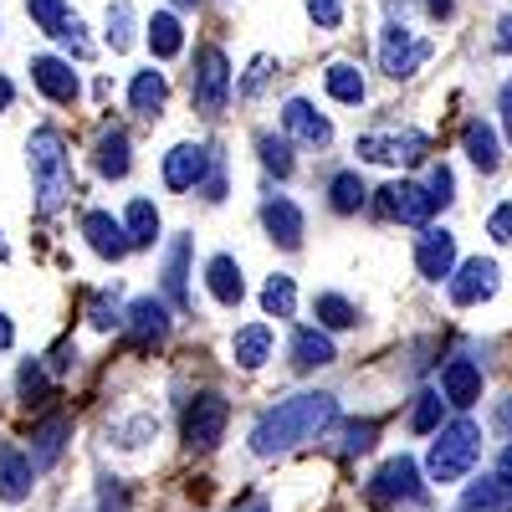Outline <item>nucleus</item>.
Listing matches in <instances>:
<instances>
[{
	"mask_svg": "<svg viewBox=\"0 0 512 512\" xmlns=\"http://www.w3.org/2000/svg\"><path fill=\"white\" fill-rule=\"evenodd\" d=\"M93 164H98L103 180H123L128 175L134 154H128V134H123V128H103L98 144H93Z\"/></svg>",
	"mask_w": 512,
	"mask_h": 512,
	"instance_id": "22",
	"label": "nucleus"
},
{
	"mask_svg": "<svg viewBox=\"0 0 512 512\" xmlns=\"http://www.w3.org/2000/svg\"><path fill=\"white\" fill-rule=\"evenodd\" d=\"M451 303L456 308H477V303H487V297L497 292V262H487V256H472V262H461L456 272H451Z\"/></svg>",
	"mask_w": 512,
	"mask_h": 512,
	"instance_id": "12",
	"label": "nucleus"
},
{
	"mask_svg": "<svg viewBox=\"0 0 512 512\" xmlns=\"http://www.w3.org/2000/svg\"><path fill=\"white\" fill-rule=\"evenodd\" d=\"M359 159L369 164H425L431 159V139L420 134V128H400V134H364L354 144Z\"/></svg>",
	"mask_w": 512,
	"mask_h": 512,
	"instance_id": "8",
	"label": "nucleus"
},
{
	"mask_svg": "<svg viewBox=\"0 0 512 512\" xmlns=\"http://www.w3.org/2000/svg\"><path fill=\"white\" fill-rule=\"evenodd\" d=\"M425 195H431V205H436V210H446V205L456 200V180H451V169H446V164H436V169H431V180H425Z\"/></svg>",
	"mask_w": 512,
	"mask_h": 512,
	"instance_id": "42",
	"label": "nucleus"
},
{
	"mask_svg": "<svg viewBox=\"0 0 512 512\" xmlns=\"http://www.w3.org/2000/svg\"><path fill=\"white\" fill-rule=\"evenodd\" d=\"M26 16L47 31V36H57L67 21H72V11H67V0H26Z\"/></svg>",
	"mask_w": 512,
	"mask_h": 512,
	"instance_id": "38",
	"label": "nucleus"
},
{
	"mask_svg": "<svg viewBox=\"0 0 512 512\" xmlns=\"http://www.w3.org/2000/svg\"><path fill=\"white\" fill-rule=\"evenodd\" d=\"M11 344H16V328H11V318H6V313H0V354H6Z\"/></svg>",
	"mask_w": 512,
	"mask_h": 512,
	"instance_id": "52",
	"label": "nucleus"
},
{
	"mask_svg": "<svg viewBox=\"0 0 512 512\" xmlns=\"http://www.w3.org/2000/svg\"><path fill=\"white\" fill-rule=\"evenodd\" d=\"M123 231H128V246L134 251H144V246H154L159 241V210H154V200H128V210H123Z\"/></svg>",
	"mask_w": 512,
	"mask_h": 512,
	"instance_id": "26",
	"label": "nucleus"
},
{
	"mask_svg": "<svg viewBox=\"0 0 512 512\" xmlns=\"http://www.w3.org/2000/svg\"><path fill=\"white\" fill-rule=\"evenodd\" d=\"M108 47L113 52L134 47V6H128V0H113L108 6Z\"/></svg>",
	"mask_w": 512,
	"mask_h": 512,
	"instance_id": "35",
	"label": "nucleus"
},
{
	"mask_svg": "<svg viewBox=\"0 0 512 512\" xmlns=\"http://www.w3.org/2000/svg\"><path fill=\"white\" fill-rule=\"evenodd\" d=\"M267 77H272V57H256V62H251V72L236 82V93H241V98H256V93L267 88Z\"/></svg>",
	"mask_w": 512,
	"mask_h": 512,
	"instance_id": "43",
	"label": "nucleus"
},
{
	"mask_svg": "<svg viewBox=\"0 0 512 512\" xmlns=\"http://www.w3.org/2000/svg\"><path fill=\"white\" fill-rule=\"evenodd\" d=\"M210 175H216V159H210L205 144H175L164 154V185L169 190H200Z\"/></svg>",
	"mask_w": 512,
	"mask_h": 512,
	"instance_id": "10",
	"label": "nucleus"
},
{
	"mask_svg": "<svg viewBox=\"0 0 512 512\" xmlns=\"http://www.w3.org/2000/svg\"><path fill=\"white\" fill-rule=\"evenodd\" d=\"M323 82H328V93H333L338 103H364V72H359L354 62H333V67L323 72Z\"/></svg>",
	"mask_w": 512,
	"mask_h": 512,
	"instance_id": "32",
	"label": "nucleus"
},
{
	"mask_svg": "<svg viewBox=\"0 0 512 512\" xmlns=\"http://www.w3.org/2000/svg\"><path fill=\"white\" fill-rule=\"evenodd\" d=\"M431 52L436 47L425 36H415L405 21H390V26H384V41H379V67L400 82V77H415L425 62H431Z\"/></svg>",
	"mask_w": 512,
	"mask_h": 512,
	"instance_id": "4",
	"label": "nucleus"
},
{
	"mask_svg": "<svg viewBox=\"0 0 512 512\" xmlns=\"http://www.w3.org/2000/svg\"><path fill=\"white\" fill-rule=\"evenodd\" d=\"M379 216H390L400 226H425V221L436 216V205H431V195H425V185L395 180V185L379 190Z\"/></svg>",
	"mask_w": 512,
	"mask_h": 512,
	"instance_id": "9",
	"label": "nucleus"
},
{
	"mask_svg": "<svg viewBox=\"0 0 512 512\" xmlns=\"http://www.w3.org/2000/svg\"><path fill=\"white\" fill-rule=\"evenodd\" d=\"M36 487V466L21 446H0V502H26Z\"/></svg>",
	"mask_w": 512,
	"mask_h": 512,
	"instance_id": "18",
	"label": "nucleus"
},
{
	"mask_svg": "<svg viewBox=\"0 0 512 512\" xmlns=\"http://www.w3.org/2000/svg\"><path fill=\"white\" fill-rule=\"evenodd\" d=\"M236 512H272V507H267L262 497H251V502H246V507H236Z\"/></svg>",
	"mask_w": 512,
	"mask_h": 512,
	"instance_id": "55",
	"label": "nucleus"
},
{
	"mask_svg": "<svg viewBox=\"0 0 512 512\" xmlns=\"http://www.w3.org/2000/svg\"><path fill=\"white\" fill-rule=\"evenodd\" d=\"M313 313H318V328H354L359 323V308L349 303V297H338V292H318L313 297Z\"/></svg>",
	"mask_w": 512,
	"mask_h": 512,
	"instance_id": "31",
	"label": "nucleus"
},
{
	"mask_svg": "<svg viewBox=\"0 0 512 512\" xmlns=\"http://www.w3.org/2000/svg\"><path fill=\"white\" fill-rule=\"evenodd\" d=\"M82 236H88V246L103 256V262H123L128 251V231H123V221H113L108 210H88V216H82Z\"/></svg>",
	"mask_w": 512,
	"mask_h": 512,
	"instance_id": "17",
	"label": "nucleus"
},
{
	"mask_svg": "<svg viewBox=\"0 0 512 512\" xmlns=\"http://www.w3.org/2000/svg\"><path fill=\"white\" fill-rule=\"evenodd\" d=\"M461 149H466V159H472L482 175H492V169L502 164V149H497V128L492 123H482V118H472L461 128Z\"/></svg>",
	"mask_w": 512,
	"mask_h": 512,
	"instance_id": "23",
	"label": "nucleus"
},
{
	"mask_svg": "<svg viewBox=\"0 0 512 512\" xmlns=\"http://www.w3.org/2000/svg\"><path fill=\"white\" fill-rule=\"evenodd\" d=\"M205 287H210V297H216L221 308H236L241 297H246V282H241L236 256H210V267H205Z\"/></svg>",
	"mask_w": 512,
	"mask_h": 512,
	"instance_id": "21",
	"label": "nucleus"
},
{
	"mask_svg": "<svg viewBox=\"0 0 512 512\" xmlns=\"http://www.w3.org/2000/svg\"><path fill=\"white\" fill-rule=\"evenodd\" d=\"M226 420H231V400L216 395V390H205L185 405V446L190 451H210V446H221L226 436Z\"/></svg>",
	"mask_w": 512,
	"mask_h": 512,
	"instance_id": "7",
	"label": "nucleus"
},
{
	"mask_svg": "<svg viewBox=\"0 0 512 512\" xmlns=\"http://www.w3.org/2000/svg\"><path fill=\"white\" fill-rule=\"evenodd\" d=\"M441 415H446V400H441V390H425V395H415V410H410V431H415V436H436V431H441Z\"/></svg>",
	"mask_w": 512,
	"mask_h": 512,
	"instance_id": "34",
	"label": "nucleus"
},
{
	"mask_svg": "<svg viewBox=\"0 0 512 512\" xmlns=\"http://www.w3.org/2000/svg\"><path fill=\"white\" fill-rule=\"evenodd\" d=\"M308 16H313L323 31H333L338 21H344V0H308Z\"/></svg>",
	"mask_w": 512,
	"mask_h": 512,
	"instance_id": "45",
	"label": "nucleus"
},
{
	"mask_svg": "<svg viewBox=\"0 0 512 512\" xmlns=\"http://www.w3.org/2000/svg\"><path fill=\"white\" fill-rule=\"evenodd\" d=\"M461 512H512V482L507 477H482V482H472L466 487V497H461Z\"/></svg>",
	"mask_w": 512,
	"mask_h": 512,
	"instance_id": "24",
	"label": "nucleus"
},
{
	"mask_svg": "<svg viewBox=\"0 0 512 512\" xmlns=\"http://www.w3.org/2000/svg\"><path fill=\"white\" fill-rule=\"evenodd\" d=\"M256 154H262V164L272 169V175H282V180L297 169V164H292V144L277 139V134H256Z\"/></svg>",
	"mask_w": 512,
	"mask_h": 512,
	"instance_id": "36",
	"label": "nucleus"
},
{
	"mask_svg": "<svg viewBox=\"0 0 512 512\" xmlns=\"http://www.w3.org/2000/svg\"><path fill=\"white\" fill-rule=\"evenodd\" d=\"M31 82L52 103H67V108L82 98V82H77V72H72L67 57H31Z\"/></svg>",
	"mask_w": 512,
	"mask_h": 512,
	"instance_id": "14",
	"label": "nucleus"
},
{
	"mask_svg": "<svg viewBox=\"0 0 512 512\" xmlns=\"http://www.w3.org/2000/svg\"><path fill=\"white\" fill-rule=\"evenodd\" d=\"M333 359H338V349H333V338L323 328H297L292 333V364L297 369H323Z\"/></svg>",
	"mask_w": 512,
	"mask_h": 512,
	"instance_id": "25",
	"label": "nucleus"
},
{
	"mask_svg": "<svg viewBox=\"0 0 512 512\" xmlns=\"http://www.w3.org/2000/svg\"><path fill=\"white\" fill-rule=\"evenodd\" d=\"M441 400L456 410H472L482 400V364L477 359H451L441 369Z\"/></svg>",
	"mask_w": 512,
	"mask_h": 512,
	"instance_id": "15",
	"label": "nucleus"
},
{
	"mask_svg": "<svg viewBox=\"0 0 512 512\" xmlns=\"http://www.w3.org/2000/svg\"><path fill=\"white\" fill-rule=\"evenodd\" d=\"M262 226H267V236H272L282 251L303 246V210H297L287 195H272V200L262 205Z\"/></svg>",
	"mask_w": 512,
	"mask_h": 512,
	"instance_id": "19",
	"label": "nucleus"
},
{
	"mask_svg": "<svg viewBox=\"0 0 512 512\" xmlns=\"http://www.w3.org/2000/svg\"><path fill=\"white\" fill-rule=\"evenodd\" d=\"M77 364V349L72 344H57V354H52V374H67Z\"/></svg>",
	"mask_w": 512,
	"mask_h": 512,
	"instance_id": "49",
	"label": "nucleus"
},
{
	"mask_svg": "<svg viewBox=\"0 0 512 512\" xmlns=\"http://www.w3.org/2000/svg\"><path fill=\"white\" fill-rule=\"evenodd\" d=\"M26 159H31V180H36V205H41V216H52V210H62V205L77 195L67 139L57 134V128H36L31 144H26Z\"/></svg>",
	"mask_w": 512,
	"mask_h": 512,
	"instance_id": "2",
	"label": "nucleus"
},
{
	"mask_svg": "<svg viewBox=\"0 0 512 512\" xmlns=\"http://www.w3.org/2000/svg\"><path fill=\"white\" fill-rule=\"evenodd\" d=\"M98 512H128V497H123V487L108 477L103 482V492H98Z\"/></svg>",
	"mask_w": 512,
	"mask_h": 512,
	"instance_id": "46",
	"label": "nucleus"
},
{
	"mask_svg": "<svg viewBox=\"0 0 512 512\" xmlns=\"http://www.w3.org/2000/svg\"><path fill=\"white\" fill-rule=\"evenodd\" d=\"M282 128H287L297 144H308V149H328L333 144V123L308 98H287L282 103Z\"/></svg>",
	"mask_w": 512,
	"mask_h": 512,
	"instance_id": "13",
	"label": "nucleus"
},
{
	"mask_svg": "<svg viewBox=\"0 0 512 512\" xmlns=\"http://www.w3.org/2000/svg\"><path fill=\"white\" fill-rule=\"evenodd\" d=\"M11 98H16V82H11V77H0V113L11 108Z\"/></svg>",
	"mask_w": 512,
	"mask_h": 512,
	"instance_id": "54",
	"label": "nucleus"
},
{
	"mask_svg": "<svg viewBox=\"0 0 512 512\" xmlns=\"http://www.w3.org/2000/svg\"><path fill=\"white\" fill-rule=\"evenodd\" d=\"M415 267H420L425 282H441V277L451 282V272H456V236L446 226H425L420 241H415Z\"/></svg>",
	"mask_w": 512,
	"mask_h": 512,
	"instance_id": "11",
	"label": "nucleus"
},
{
	"mask_svg": "<svg viewBox=\"0 0 512 512\" xmlns=\"http://www.w3.org/2000/svg\"><path fill=\"white\" fill-rule=\"evenodd\" d=\"M164 98H169V82H164V72H154V67L134 72V82H128V103H134V113L154 118V113L164 108Z\"/></svg>",
	"mask_w": 512,
	"mask_h": 512,
	"instance_id": "28",
	"label": "nucleus"
},
{
	"mask_svg": "<svg viewBox=\"0 0 512 512\" xmlns=\"http://www.w3.org/2000/svg\"><path fill=\"white\" fill-rule=\"evenodd\" d=\"M497 477H507L512 482V441L502 446V456H497Z\"/></svg>",
	"mask_w": 512,
	"mask_h": 512,
	"instance_id": "53",
	"label": "nucleus"
},
{
	"mask_svg": "<svg viewBox=\"0 0 512 512\" xmlns=\"http://www.w3.org/2000/svg\"><path fill=\"white\" fill-rule=\"evenodd\" d=\"M57 41H62V52H67V62H88L93 57V36H88V26H82L77 16L57 31Z\"/></svg>",
	"mask_w": 512,
	"mask_h": 512,
	"instance_id": "39",
	"label": "nucleus"
},
{
	"mask_svg": "<svg viewBox=\"0 0 512 512\" xmlns=\"http://www.w3.org/2000/svg\"><path fill=\"white\" fill-rule=\"evenodd\" d=\"M333 420H338V400L323 395V390H303V395L272 405L262 420L251 425V451H256V456H282V451H292V446L323 436Z\"/></svg>",
	"mask_w": 512,
	"mask_h": 512,
	"instance_id": "1",
	"label": "nucleus"
},
{
	"mask_svg": "<svg viewBox=\"0 0 512 512\" xmlns=\"http://www.w3.org/2000/svg\"><path fill=\"white\" fill-rule=\"evenodd\" d=\"M190 93H195V108H200L205 118H216V113L226 108V98H231V62H226L221 47H200Z\"/></svg>",
	"mask_w": 512,
	"mask_h": 512,
	"instance_id": "5",
	"label": "nucleus"
},
{
	"mask_svg": "<svg viewBox=\"0 0 512 512\" xmlns=\"http://www.w3.org/2000/svg\"><path fill=\"white\" fill-rule=\"evenodd\" d=\"M364 200H369V190H364V180L354 175V169H344V175L328 180V205L338 210V216H354V210H364Z\"/></svg>",
	"mask_w": 512,
	"mask_h": 512,
	"instance_id": "30",
	"label": "nucleus"
},
{
	"mask_svg": "<svg viewBox=\"0 0 512 512\" xmlns=\"http://www.w3.org/2000/svg\"><path fill=\"white\" fill-rule=\"evenodd\" d=\"M118 323V308H108V292L93 297V328H113Z\"/></svg>",
	"mask_w": 512,
	"mask_h": 512,
	"instance_id": "47",
	"label": "nucleus"
},
{
	"mask_svg": "<svg viewBox=\"0 0 512 512\" xmlns=\"http://www.w3.org/2000/svg\"><path fill=\"white\" fill-rule=\"evenodd\" d=\"M497 420H502V425H507V431H512V400H507V405L497 410Z\"/></svg>",
	"mask_w": 512,
	"mask_h": 512,
	"instance_id": "56",
	"label": "nucleus"
},
{
	"mask_svg": "<svg viewBox=\"0 0 512 512\" xmlns=\"http://www.w3.org/2000/svg\"><path fill=\"white\" fill-rule=\"evenodd\" d=\"M262 308H267V318H292V313H297V282H292L287 272H277V277L262 287Z\"/></svg>",
	"mask_w": 512,
	"mask_h": 512,
	"instance_id": "33",
	"label": "nucleus"
},
{
	"mask_svg": "<svg viewBox=\"0 0 512 512\" xmlns=\"http://www.w3.org/2000/svg\"><path fill=\"white\" fill-rule=\"evenodd\" d=\"M123 323H128V338H134V344H159V338L169 333V303L164 297H134Z\"/></svg>",
	"mask_w": 512,
	"mask_h": 512,
	"instance_id": "16",
	"label": "nucleus"
},
{
	"mask_svg": "<svg viewBox=\"0 0 512 512\" xmlns=\"http://www.w3.org/2000/svg\"><path fill=\"white\" fill-rule=\"evenodd\" d=\"M364 497H369L374 507H395V502H420V497H425L420 466H415L410 456H390V461H384L379 472L369 477Z\"/></svg>",
	"mask_w": 512,
	"mask_h": 512,
	"instance_id": "6",
	"label": "nucleus"
},
{
	"mask_svg": "<svg viewBox=\"0 0 512 512\" xmlns=\"http://www.w3.org/2000/svg\"><path fill=\"white\" fill-rule=\"evenodd\" d=\"M67 436H72V420H67V415H47V420L36 425V431H31V451H26L36 472H41V466H52V461L62 456Z\"/></svg>",
	"mask_w": 512,
	"mask_h": 512,
	"instance_id": "20",
	"label": "nucleus"
},
{
	"mask_svg": "<svg viewBox=\"0 0 512 512\" xmlns=\"http://www.w3.org/2000/svg\"><path fill=\"white\" fill-rule=\"evenodd\" d=\"M47 369H41L36 359H26L21 364V374H16V390H21V400H41V395H47Z\"/></svg>",
	"mask_w": 512,
	"mask_h": 512,
	"instance_id": "41",
	"label": "nucleus"
},
{
	"mask_svg": "<svg viewBox=\"0 0 512 512\" xmlns=\"http://www.w3.org/2000/svg\"><path fill=\"white\" fill-rule=\"evenodd\" d=\"M492 47H497V52H512V16H502V21H497V36H492Z\"/></svg>",
	"mask_w": 512,
	"mask_h": 512,
	"instance_id": "50",
	"label": "nucleus"
},
{
	"mask_svg": "<svg viewBox=\"0 0 512 512\" xmlns=\"http://www.w3.org/2000/svg\"><path fill=\"white\" fill-rule=\"evenodd\" d=\"M374 436H379V420H349V425H344V441H338V451H344V456H359V451L374 446Z\"/></svg>",
	"mask_w": 512,
	"mask_h": 512,
	"instance_id": "40",
	"label": "nucleus"
},
{
	"mask_svg": "<svg viewBox=\"0 0 512 512\" xmlns=\"http://www.w3.org/2000/svg\"><path fill=\"white\" fill-rule=\"evenodd\" d=\"M149 52H154L159 62H169V57L185 52V31H180V16H175V11H154V16H149Z\"/></svg>",
	"mask_w": 512,
	"mask_h": 512,
	"instance_id": "29",
	"label": "nucleus"
},
{
	"mask_svg": "<svg viewBox=\"0 0 512 512\" xmlns=\"http://www.w3.org/2000/svg\"><path fill=\"white\" fill-rule=\"evenodd\" d=\"M420 6H425V11H431L436 21H446V16L456 11V6H451V0H420Z\"/></svg>",
	"mask_w": 512,
	"mask_h": 512,
	"instance_id": "51",
	"label": "nucleus"
},
{
	"mask_svg": "<svg viewBox=\"0 0 512 512\" xmlns=\"http://www.w3.org/2000/svg\"><path fill=\"white\" fill-rule=\"evenodd\" d=\"M231 354H236V364H241V369H262V364L272 359V328H267V323L241 328V333L231 338Z\"/></svg>",
	"mask_w": 512,
	"mask_h": 512,
	"instance_id": "27",
	"label": "nucleus"
},
{
	"mask_svg": "<svg viewBox=\"0 0 512 512\" xmlns=\"http://www.w3.org/2000/svg\"><path fill=\"white\" fill-rule=\"evenodd\" d=\"M497 108H502V128H507V144H512V82H502V93H497Z\"/></svg>",
	"mask_w": 512,
	"mask_h": 512,
	"instance_id": "48",
	"label": "nucleus"
},
{
	"mask_svg": "<svg viewBox=\"0 0 512 512\" xmlns=\"http://www.w3.org/2000/svg\"><path fill=\"white\" fill-rule=\"evenodd\" d=\"M477 456H482V431L472 420H451L425 451V472H431V482H461L477 466Z\"/></svg>",
	"mask_w": 512,
	"mask_h": 512,
	"instance_id": "3",
	"label": "nucleus"
},
{
	"mask_svg": "<svg viewBox=\"0 0 512 512\" xmlns=\"http://www.w3.org/2000/svg\"><path fill=\"white\" fill-rule=\"evenodd\" d=\"M185 256H190V241H175L169 267H164V292L175 297V308H190V297H185Z\"/></svg>",
	"mask_w": 512,
	"mask_h": 512,
	"instance_id": "37",
	"label": "nucleus"
},
{
	"mask_svg": "<svg viewBox=\"0 0 512 512\" xmlns=\"http://www.w3.org/2000/svg\"><path fill=\"white\" fill-rule=\"evenodd\" d=\"M487 236L502 241V246H512V200H502L492 216H487Z\"/></svg>",
	"mask_w": 512,
	"mask_h": 512,
	"instance_id": "44",
	"label": "nucleus"
}]
</instances>
